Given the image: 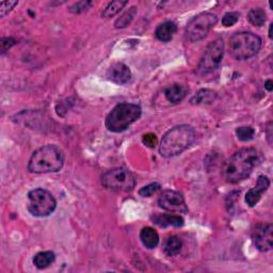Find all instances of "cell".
<instances>
[{"mask_svg": "<svg viewBox=\"0 0 273 273\" xmlns=\"http://www.w3.org/2000/svg\"><path fill=\"white\" fill-rule=\"evenodd\" d=\"M127 4H128L127 2H121V0H118V2H112L106 7L105 10L101 12V16L105 18H110L118 14L122 9H124V7Z\"/></svg>", "mask_w": 273, "mask_h": 273, "instance_id": "cell-22", "label": "cell"}, {"mask_svg": "<svg viewBox=\"0 0 273 273\" xmlns=\"http://www.w3.org/2000/svg\"><path fill=\"white\" fill-rule=\"evenodd\" d=\"M224 55V42L222 38H217V40L209 43L204 50L203 56L200 60L198 71L202 74H207L216 71L221 62H222Z\"/></svg>", "mask_w": 273, "mask_h": 273, "instance_id": "cell-9", "label": "cell"}, {"mask_svg": "<svg viewBox=\"0 0 273 273\" xmlns=\"http://www.w3.org/2000/svg\"><path fill=\"white\" fill-rule=\"evenodd\" d=\"M236 135L240 141L246 142L254 138L255 131H254V128H252L251 126H241L236 129Z\"/></svg>", "mask_w": 273, "mask_h": 273, "instance_id": "cell-24", "label": "cell"}, {"mask_svg": "<svg viewBox=\"0 0 273 273\" xmlns=\"http://www.w3.org/2000/svg\"><path fill=\"white\" fill-rule=\"evenodd\" d=\"M248 19L252 25L256 26V27H262L267 20L266 12L261 8L252 9L248 14Z\"/></svg>", "mask_w": 273, "mask_h": 273, "instance_id": "cell-21", "label": "cell"}, {"mask_svg": "<svg viewBox=\"0 0 273 273\" xmlns=\"http://www.w3.org/2000/svg\"><path fill=\"white\" fill-rule=\"evenodd\" d=\"M158 204L162 209L172 214H187L188 206L184 197L173 190L163 191L158 199Z\"/></svg>", "mask_w": 273, "mask_h": 273, "instance_id": "cell-10", "label": "cell"}, {"mask_svg": "<svg viewBox=\"0 0 273 273\" xmlns=\"http://www.w3.org/2000/svg\"><path fill=\"white\" fill-rule=\"evenodd\" d=\"M270 186V179L267 176L261 175L257 179V183L254 188L250 189L245 196V203L250 207H254L259 200H261L263 193L267 191Z\"/></svg>", "mask_w": 273, "mask_h": 273, "instance_id": "cell-12", "label": "cell"}, {"mask_svg": "<svg viewBox=\"0 0 273 273\" xmlns=\"http://www.w3.org/2000/svg\"><path fill=\"white\" fill-rule=\"evenodd\" d=\"M273 226L271 223H259L252 232V240L256 249L267 252L272 249L273 245Z\"/></svg>", "mask_w": 273, "mask_h": 273, "instance_id": "cell-11", "label": "cell"}, {"mask_svg": "<svg viewBox=\"0 0 273 273\" xmlns=\"http://www.w3.org/2000/svg\"><path fill=\"white\" fill-rule=\"evenodd\" d=\"M108 79L116 85H125L132 78V72L127 66L122 62L114 63L108 70L107 73Z\"/></svg>", "mask_w": 273, "mask_h": 273, "instance_id": "cell-13", "label": "cell"}, {"mask_svg": "<svg viewBox=\"0 0 273 273\" xmlns=\"http://www.w3.org/2000/svg\"><path fill=\"white\" fill-rule=\"evenodd\" d=\"M142 110L135 103L123 102L116 105L106 118V127L112 133H122L140 119Z\"/></svg>", "mask_w": 273, "mask_h": 273, "instance_id": "cell-4", "label": "cell"}, {"mask_svg": "<svg viewBox=\"0 0 273 273\" xmlns=\"http://www.w3.org/2000/svg\"><path fill=\"white\" fill-rule=\"evenodd\" d=\"M55 253L51 251H44L37 253L33 258V264L38 269H45L55 262Z\"/></svg>", "mask_w": 273, "mask_h": 273, "instance_id": "cell-18", "label": "cell"}, {"mask_svg": "<svg viewBox=\"0 0 273 273\" xmlns=\"http://www.w3.org/2000/svg\"><path fill=\"white\" fill-rule=\"evenodd\" d=\"M239 16L240 14L238 12H228L222 18V25L224 27H232L238 22Z\"/></svg>", "mask_w": 273, "mask_h": 273, "instance_id": "cell-26", "label": "cell"}, {"mask_svg": "<svg viewBox=\"0 0 273 273\" xmlns=\"http://www.w3.org/2000/svg\"><path fill=\"white\" fill-rule=\"evenodd\" d=\"M27 207L29 213L38 218L48 217L53 214L57 207L56 199L49 191L37 188L28 193Z\"/></svg>", "mask_w": 273, "mask_h": 273, "instance_id": "cell-6", "label": "cell"}, {"mask_svg": "<svg viewBox=\"0 0 273 273\" xmlns=\"http://www.w3.org/2000/svg\"><path fill=\"white\" fill-rule=\"evenodd\" d=\"M176 32H177L176 24L174 22L167 20L158 26L157 29L155 31V35L159 41L165 43V42H170Z\"/></svg>", "mask_w": 273, "mask_h": 273, "instance_id": "cell-15", "label": "cell"}, {"mask_svg": "<svg viewBox=\"0 0 273 273\" xmlns=\"http://www.w3.org/2000/svg\"><path fill=\"white\" fill-rule=\"evenodd\" d=\"M262 47V38L252 32H239L229 38L230 56L239 61L248 60L258 54Z\"/></svg>", "mask_w": 273, "mask_h": 273, "instance_id": "cell-5", "label": "cell"}, {"mask_svg": "<svg viewBox=\"0 0 273 273\" xmlns=\"http://www.w3.org/2000/svg\"><path fill=\"white\" fill-rule=\"evenodd\" d=\"M63 164V152L56 145H45L32 154L28 163V170L35 174L53 173L60 171Z\"/></svg>", "mask_w": 273, "mask_h": 273, "instance_id": "cell-3", "label": "cell"}, {"mask_svg": "<svg viewBox=\"0 0 273 273\" xmlns=\"http://www.w3.org/2000/svg\"><path fill=\"white\" fill-rule=\"evenodd\" d=\"M217 93L213 90L203 89L191 98V103L193 105H201V103H212L216 100Z\"/></svg>", "mask_w": 273, "mask_h": 273, "instance_id": "cell-19", "label": "cell"}, {"mask_svg": "<svg viewBox=\"0 0 273 273\" xmlns=\"http://www.w3.org/2000/svg\"><path fill=\"white\" fill-rule=\"evenodd\" d=\"M91 6H92V3L91 2H79V3H76L74 6H72L70 11L72 13H76V14H79V13L87 11Z\"/></svg>", "mask_w": 273, "mask_h": 273, "instance_id": "cell-27", "label": "cell"}, {"mask_svg": "<svg viewBox=\"0 0 273 273\" xmlns=\"http://www.w3.org/2000/svg\"><path fill=\"white\" fill-rule=\"evenodd\" d=\"M188 92V89L184 86L175 83L170 87H167L164 91L165 98L172 102V103H178L179 101L183 100Z\"/></svg>", "mask_w": 273, "mask_h": 273, "instance_id": "cell-16", "label": "cell"}, {"mask_svg": "<svg viewBox=\"0 0 273 273\" xmlns=\"http://www.w3.org/2000/svg\"><path fill=\"white\" fill-rule=\"evenodd\" d=\"M152 221L160 227H181L184 225V219L179 215L174 214H157L154 215L152 218Z\"/></svg>", "mask_w": 273, "mask_h": 273, "instance_id": "cell-14", "label": "cell"}, {"mask_svg": "<svg viewBox=\"0 0 273 273\" xmlns=\"http://www.w3.org/2000/svg\"><path fill=\"white\" fill-rule=\"evenodd\" d=\"M16 43L14 38L12 37H3L0 41V45H2V54H5L7 50H9L13 45Z\"/></svg>", "mask_w": 273, "mask_h": 273, "instance_id": "cell-30", "label": "cell"}, {"mask_svg": "<svg viewBox=\"0 0 273 273\" xmlns=\"http://www.w3.org/2000/svg\"><path fill=\"white\" fill-rule=\"evenodd\" d=\"M197 138L194 128L190 125H179L170 129L160 143L159 152L162 157L171 158L189 149Z\"/></svg>", "mask_w": 273, "mask_h": 273, "instance_id": "cell-2", "label": "cell"}, {"mask_svg": "<svg viewBox=\"0 0 273 273\" xmlns=\"http://www.w3.org/2000/svg\"><path fill=\"white\" fill-rule=\"evenodd\" d=\"M181 248H183V241L177 236L169 237L163 244V251L167 256H175L177 255Z\"/></svg>", "mask_w": 273, "mask_h": 273, "instance_id": "cell-20", "label": "cell"}, {"mask_svg": "<svg viewBox=\"0 0 273 273\" xmlns=\"http://www.w3.org/2000/svg\"><path fill=\"white\" fill-rule=\"evenodd\" d=\"M272 27H273V25L271 24L270 25V28H269V37L272 38Z\"/></svg>", "mask_w": 273, "mask_h": 273, "instance_id": "cell-33", "label": "cell"}, {"mask_svg": "<svg viewBox=\"0 0 273 273\" xmlns=\"http://www.w3.org/2000/svg\"><path fill=\"white\" fill-rule=\"evenodd\" d=\"M258 162V153L255 149H241L224 163L222 175L229 184H237L248 178Z\"/></svg>", "mask_w": 273, "mask_h": 273, "instance_id": "cell-1", "label": "cell"}, {"mask_svg": "<svg viewBox=\"0 0 273 273\" xmlns=\"http://www.w3.org/2000/svg\"><path fill=\"white\" fill-rule=\"evenodd\" d=\"M265 88L267 89V91H269V92H271V91L273 90V82L271 79H268L266 82H265Z\"/></svg>", "mask_w": 273, "mask_h": 273, "instance_id": "cell-32", "label": "cell"}, {"mask_svg": "<svg viewBox=\"0 0 273 273\" xmlns=\"http://www.w3.org/2000/svg\"><path fill=\"white\" fill-rule=\"evenodd\" d=\"M160 188H161L160 184L153 183V184H150V185H148L145 187L141 188L139 190V194L143 198H150V197L153 196V194H155L156 192H157L158 190H160Z\"/></svg>", "mask_w": 273, "mask_h": 273, "instance_id": "cell-25", "label": "cell"}, {"mask_svg": "<svg viewBox=\"0 0 273 273\" xmlns=\"http://www.w3.org/2000/svg\"><path fill=\"white\" fill-rule=\"evenodd\" d=\"M218 22V17L214 13L205 12L194 16L186 27V37L187 40L194 43L199 42L207 36L209 31L215 27Z\"/></svg>", "mask_w": 273, "mask_h": 273, "instance_id": "cell-8", "label": "cell"}, {"mask_svg": "<svg viewBox=\"0 0 273 273\" xmlns=\"http://www.w3.org/2000/svg\"><path fill=\"white\" fill-rule=\"evenodd\" d=\"M143 143L151 149H154L157 145V137L154 134H146L143 136Z\"/></svg>", "mask_w": 273, "mask_h": 273, "instance_id": "cell-29", "label": "cell"}, {"mask_svg": "<svg viewBox=\"0 0 273 273\" xmlns=\"http://www.w3.org/2000/svg\"><path fill=\"white\" fill-rule=\"evenodd\" d=\"M136 13H137V8L136 7H133L131 10H128L127 12H125L124 14L118 18V20L115 22L114 26H115V28H125L127 27V26L132 23V20L134 19L135 15H136Z\"/></svg>", "mask_w": 273, "mask_h": 273, "instance_id": "cell-23", "label": "cell"}, {"mask_svg": "<svg viewBox=\"0 0 273 273\" xmlns=\"http://www.w3.org/2000/svg\"><path fill=\"white\" fill-rule=\"evenodd\" d=\"M140 239H141L143 245H144L145 248H148L150 250L155 249L159 243L158 233L152 227L142 228V230L140 233Z\"/></svg>", "mask_w": 273, "mask_h": 273, "instance_id": "cell-17", "label": "cell"}, {"mask_svg": "<svg viewBox=\"0 0 273 273\" xmlns=\"http://www.w3.org/2000/svg\"><path fill=\"white\" fill-rule=\"evenodd\" d=\"M271 131H272V123L270 122V123L268 124V127H267V136H268V140H269V143H270V144H271V138H272Z\"/></svg>", "mask_w": 273, "mask_h": 273, "instance_id": "cell-31", "label": "cell"}, {"mask_svg": "<svg viewBox=\"0 0 273 273\" xmlns=\"http://www.w3.org/2000/svg\"><path fill=\"white\" fill-rule=\"evenodd\" d=\"M136 183L135 175L124 167H113L101 175L102 186L113 191H132Z\"/></svg>", "mask_w": 273, "mask_h": 273, "instance_id": "cell-7", "label": "cell"}, {"mask_svg": "<svg viewBox=\"0 0 273 273\" xmlns=\"http://www.w3.org/2000/svg\"><path fill=\"white\" fill-rule=\"evenodd\" d=\"M17 2H3L0 4V16L5 17L8 13H10L13 8L17 6Z\"/></svg>", "mask_w": 273, "mask_h": 273, "instance_id": "cell-28", "label": "cell"}]
</instances>
